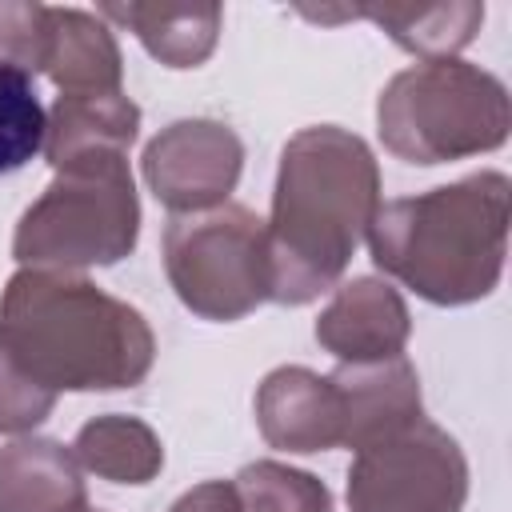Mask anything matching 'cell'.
<instances>
[{
    "mask_svg": "<svg viewBox=\"0 0 512 512\" xmlns=\"http://www.w3.org/2000/svg\"><path fill=\"white\" fill-rule=\"evenodd\" d=\"M508 176L472 172L456 184L380 204L368 252L380 272L440 308L484 300L508 256Z\"/></svg>",
    "mask_w": 512,
    "mask_h": 512,
    "instance_id": "3957f363",
    "label": "cell"
},
{
    "mask_svg": "<svg viewBox=\"0 0 512 512\" xmlns=\"http://www.w3.org/2000/svg\"><path fill=\"white\" fill-rule=\"evenodd\" d=\"M140 240V200L124 152H96L56 168V180L24 208L12 256L24 268H104Z\"/></svg>",
    "mask_w": 512,
    "mask_h": 512,
    "instance_id": "277c9868",
    "label": "cell"
},
{
    "mask_svg": "<svg viewBox=\"0 0 512 512\" xmlns=\"http://www.w3.org/2000/svg\"><path fill=\"white\" fill-rule=\"evenodd\" d=\"M412 336V316L404 296L376 276H356L336 288L316 320V344L340 364H368L400 356Z\"/></svg>",
    "mask_w": 512,
    "mask_h": 512,
    "instance_id": "30bf717a",
    "label": "cell"
},
{
    "mask_svg": "<svg viewBox=\"0 0 512 512\" xmlns=\"http://www.w3.org/2000/svg\"><path fill=\"white\" fill-rule=\"evenodd\" d=\"M140 168L172 216L208 212L228 204L244 168V144L220 120H176L148 140Z\"/></svg>",
    "mask_w": 512,
    "mask_h": 512,
    "instance_id": "ba28073f",
    "label": "cell"
},
{
    "mask_svg": "<svg viewBox=\"0 0 512 512\" xmlns=\"http://www.w3.org/2000/svg\"><path fill=\"white\" fill-rule=\"evenodd\" d=\"M240 512H332V492L320 476L280 460L244 464L232 480Z\"/></svg>",
    "mask_w": 512,
    "mask_h": 512,
    "instance_id": "d6986e66",
    "label": "cell"
},
{
    "mask_svg": "<svg viewBox=\"0 0 512 512\" xmlns=\"http://www.w3.org/2000/svg\"><path fill=\"white\" fill-rule=\"evenodd\" d=\"M72 456L80 460L84 472L112 484H148L164 468L160 436L144 420L124 412L88 420L72 440Z\"/></svg>",
    "mask_w": 512,
    "mask_h": 512,
    "instance_id": "2e32d148",
    "label": "cell"
},
{
    "mask_svg": "<svg viewBox=\"0 0 512 512\" xmlns=\"http://www.w3.org/2000/svg\"><path fill=\"white\" fill-rule=\"evenodd\" d=\"M0 348L56 396L136 388L156 360L140 308L60 268H20L4 284Z\"/></svg>",
    "mask_w": 512,
    "mask_h": 512,
    "instance_id": "7a4b0ae2",
    "label": "cell"
},
{
    "mask_svg": "<svg viewBox=\"0 0 512 512\" xmlns=\"http://www.w3.org/2000/svg\"><path fill=\"white\" fill-rule=\"evenodd\" d=\"M468 500V460L432 420L356 452L348 468V512H460Z\"/></svg>",
    "mask_w": 512,
    "mask_h": 512,
    "instance_id": "52a82bcc",
    "label": "cell"
},
{
    "mask_svg": "<svg viewBox=\"0 0 512 512\" xmlns=\"http://www.w3.org/2000/svg\"><path fill=\"white\" fill-rule=\"evenodd\" d=\"M332 384L344 404V444L356 452L420 420V380L404 352L368 364H340Z\"/></svg>",
    "mask_w": 512,
    "mask_h": 512,
    "instance_id": "8fae6325",
    "label": "cell"
},
{
    "mask_svg": "<svg viewBox=\"0 0 512 512\" xmlns=\"http://www.w3.org/2000/svg\"><path fill=\"white\" fill-rule=\"evenodd\" d=\"M140 132V108L116 92H60L48 108V132H44V160L52 168H64L80 156L96 152H124L132 148Z\"/></svg>",
    "mask_w": 512,
    "mask_h": 512,
    "instance_id": "5bb4252c",
    "label": "cell"
},
{
    "mask_svg": "<svg viewBox=\"0 0 512 512\" xmlns=\"http://www.w3.org/2000/svg\"><path fill=\"white\" fill-rule=\"evenodd\" d=\"M84 468L60 440L24 436L0 448V512H84Z\"/></svg>",
    "mask_w": 512,
    "mask_h": 512,
    "instance_id": "4fadbf2b",
    "label": "cell"
},
{
    "mask_svg": "<svg viewBox=\"0 0 512 512\" xmlns=\"http://www.w3.org/2000/svg\"><path fill=\"white\" fill-rule=\"evenodd\" d=\"M44 132L48 108L40 104L32 76L20 64L0 60V176H12L32 156H40Z\"/></svg>",
    "mask_w": 512,
    "mask_h": 512,
    "instance_id": "ac0fdd59",
    "label": "cell"
},
{
    "mask_svg": "<svg viewBox=\"0 0 512 512\" xmlns=\"http://www.w3.org/2000/svg\"><path fill=\"white\" fill-rule=\"evenodd\" d=\"M260 436L280 452H328L344 444V404L332 376L284 364L256 388Z\"/></svg>",
    "mask_w": 512,
    "mask_h": 512,
    "instance_id": "9c48e42d",
    "label": "cell"
},
{
    "mask_svg": "<svg viewBox=\"0 0 512 512\" xmlns=\"http://www.w3.org/2000/svg\"><path fill=\"white\" fill-rule=\"evenodd\" d=\"M56 408V392L40 388L4 348H0V432L20 436L44 424Z\"/></svg>",
    "mask_w": 512,
    "mask_h": 512,
    "instance_id": "ffe728a7",
    "label": "cell"
},
{
    "mask_svg": "<svg viewBox=\"0 0 512 512\" xmlns=\"http://www.w3.org/2000/svg\"><path fill=\"white\" fill-rule=\"evenodd\" d=\"M84 512H92V508H84Z\"/></svg>",
    "mask_w": 512,
    "mask_h": 512,
    "instance_id": "7402d4cb",
    "label": "cell"
},
{
    "mask_svg": "<svg viewBox=\"0 0 512 512\" xmlns=\"http://www.w3.org/2000/svg\"><path fill=\"white\" fill-rule=\"evenodd\" d=\"M376 128L392 156L444 164L508 140V88L464 60H420L396 72L376 100Z\"/></svg>",
    "mask_w": 512,
    "mask_h": 512,
    "instance_id": "5b68a950",
    "label": "cell"
},
{
    "mask_svg": "<svg viewBox=\"0 0 512 512\" xmlns=\"http://www.w3.org/2000/svg\"><path fill=\"white\" fill-rule=\"evenodd\" d=\"M100 16L124 24L168 68H200L224 20L220 4H100Z\"/></svg>",
    "mask_w": 512,
    "mask_h": 512,
    "instance_id": "9a60e30c",
    "label": "cell"
},
{
    "mask_svg": "<svg viewBox=\"0 0 512 512\" xmlns=\"http://www.w3.org/2000/svg\"><path fill=\"white\" fill-rule=\"evenodd\" d=\"M32 72H44L60 92H116L124 64L112 28L80 8H48Z\"/></svg>",
    "mask_w": 512,
    "mask_h": 512,
    "instance_id": "7c38bea8",
    "label": "cell"
},
{
    "mask_svg": "<svg viewBox=\"0 0 512 512\" xmlns=\"http://www.w3.org/2000/svg\"><path fill=\"white\" fill-rule=\"evenodd\" d=\"M168 512H240V500H236L232 480H204L188 488Z\"/></svg>",
    "mask_w": 512,
    "mask_h": 512,
    "instance_id": "44dd1931",
    "label": "cell"
},
{
    "mask_svg": "<svg viewBox=\"0 0 512 512\" xmlns=\"http://www.w3.org/2000/svg\"><path fill=\"white\" fill-rule=\"evenodd\" d=\"M380 212L372 148L336 124L300 128L276 168L268 240V300L300 308L336 288Z\"/></svg>",
    "mask_w": 512,
    "mask_h": 512,
    "instance_id": "6da1fadb",
    "label": "cell"
},
{
    "mask_svg": "<svg viewBox=\"0 0 512 512\" xmlns=\"http://www.w3.org/2000/svg\"><path fill=\"white\" fill-rule=\"evenodd\" d=\"M356 16L384 28L404 52L420 60H452L484 24V4L456 0V4H432V8H356Z\"/></svg>",
    "mask_w": 512,
    "mask_h": 512,
    "instance_id": "e0dca14e",
    "label": "cell"
},
{
    "mask_svg": "<svg viewBox=\"0 0 512 512\" xmlns=\"http://www.w3.org/2000/svg\"><path fill=\"white\" fill-rule=\"evenodd\" d=\"M164 272L200 320H240L268 300L264 220L244 204L172 216L164 228Z\"/></svg>",
    "mask_w": 512,
    "mask_h": 512,
    "instance_id": "8992f818",
    "label": "cell"
}]
</instances>
